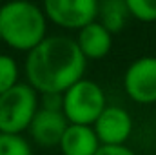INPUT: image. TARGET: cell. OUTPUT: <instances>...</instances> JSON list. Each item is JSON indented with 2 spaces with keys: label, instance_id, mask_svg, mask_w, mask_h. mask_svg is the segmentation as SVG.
<instances>
[{
  "label": "cell",
  "instance_id": "6da1fadb",
  "mask_svg": "<svg viewBox=\"0 0 156 155\" xmlns=\"http://www.w3.org/2000/svg\"><path fill=\"white\" fill-rule=\"evenodd\" d=\"M85 70L87 59L67 35H47L27 53L24 64L27 82L38 93H64L85 75Z\"/></svg>",
  "mask_w": 156,
  "mask_h": 155
},
{
  "label": "cell",
  "instance_id": "7a4b0ae2",
  "mask_svg": "<svg viewBox=\"0 0 156 155\" xmlns=\"http://www.w3.org/2000/svg\"><path fill=\"white\" fill-rule=\"evenodd\" d=\"M47 17L37 2L7 0L0 6L2 44L15 51L29 53L47 37Z\"/></svg>",
  "mask_w": 156,
  "mask_h": 155
},
{
  "label": "cell",
  "instance_id": "3957f363",
  "mask_svg": "<svg viewBox=\"0 0 156 155\" xmlns=\"http://www.w3.org/2000/svg\"><path fill=\"white\" fill-rule=\"evenodd\" d=\"M40 108V93L26 80L0 93V131H27L35 113Z\"/></svg>",
  "mask_w": 156,
  "mask_h": 155
},
{
  "label": "cell",
  "instance_id": "277c9868",
  "mask_svg": "<svg viewBox=\"0 0 156 155\" xmlns=\"http://www.w3.org/2000/svg\"><path fill=\"white\" fill-rule=\"evenodd\" d=\"M107 97L102 86L91 78L82 77L62 93V112L73 124H94L104 108Z\"/></svg>",
  "mask_w": 156,
  "mask_h": 155
},
{
  "label": "cell",
  "instance_id": "5b68a950",
  "mask_svg": "<svg viewBox=\"0 0 156 155\" xmlns=\"http://www.w3.org/2000/svg\"><path fill=\"white\" fill-rule=\"evenodd\" d=\"M100 0H42V9L51 24L66 31H78L98 18Z\"/></svg>",
  "mask_w": 156,
  "mask_h": 155
},
{
  "label": "cell",
  "instance_id": "8992f818",
  "mask_svg": "<svg viewBox=\"0 0 156 155\" xmlns=\"http://www.w3.org/2000/svg\"><path fill=\"white\" fill-rule=\"evenodd\" d=\"M123 89L136 104L156 102V57H140L123 73Z\"/></svg>",
  "mask_w": 156,
  "mask_h": 155
},
{
  "label": "cell",
  "instance_id": "52a82bcc",
  "mask_svg": "<svg viewBox=\"0 0 156 155\" xmlns=\"http://www.w3.org/2000/svg\"><path fill=\"white\" fill-rule=\"evenodd\" d=\"M93 128L102 144H125L133 133V117L122 106L107 104Z\"/></svg>",
  "mask_w": 156,
  "mask_h": 155
},
{
  "label": "cell",
  "instance_id": "ba28073f",
  "mask_svg": "<svg viewBox=\"0 0 156 155\" xmlns=\"http://www.w3.org/2000/svg\"><path fill=\"white\" fill-rule=\"evenodd\" d=\"M67 124H69V120L62 110H47V108L40 106L27 128V131L35 144L49 150V148H56L60 144V139H62Z\"/></svg>",
  "mask_w": 156,
  "mask_h": 155
},
{
  "label": "cell",
  "instance_id": "9c48e42d",
  "mask_svg": "<svg viewBox=\"0 0 156 155\" xmlns=\"http://www.w3.org/2000/svg\"><path fill=\"white\" fill-rule=\"evenodd\" d=\"M75 40L87 60H100L107 57L113 47V33L98 20H93L78 29Z\"/></svg>",
  "mask_w": 156,
  "mask_h": 155
},
{
  "label": "cell",
  "instance_id": "30bf717a",
  "mask_svg": "<svg viewBox=\"0 0 156 155\" xmlns=\"http://www.w3.org/2000/svg\"><path fill=\"white\" fill-rule=\"evenodd\" d=\"M100 146L102 142L91 124H73V122L67 124L58 144L62 155H94Z\"/></svg>",
  "mask_w": 156,
  "mask_h": 155
},
{
  "label": "cell",
  "instance_id": "8fae6325",
  "mask_svg": "<svg viewBox=\"0 0 156 155\" xmlns=\"http://www.w3.org/2000/svg\"><path fill=\"white\" fill-rule=\"evenodd\" d=\"M129 18H131V13L125 0H100L96 20L102 22L113 35L123 31Z\"/></svg>",
  "mask_w": 156,
  "mask_h": 155
},
{
  "label": "cell",
  "instance_id": "7c38bea8",
  "mask_svg": "<svg viewBox=\"0 0 156 155\" xmlns=\"http://www.w3.org/2000/svg\"><path fill=\"white\" fill-rule=\"evenodd\" d=\"M0 155H33V148L22 133L0 131Z\"/></svg>",
  "mask_w": 156,
  "mask_h": 155
},
{
  "label": "cell",
  "instance_id": "4fadbf2b",
  "mask_svg": "<svg viewBox=\"0 0 156 155\" xmlns=\"http://www.w3.org/2000/svg\"><path fill=\"white\" fill-rule=\"evenodd\" d=\"M18 82H20V68L16 60L7 53H0V93H4L5 89L13 88Z\"/></svg>",
  "mask_w": 156,
  "mask_h": 155
},
{
  "label": "cell",
  "instance_id": "5bb4252c",
  "mask_svg": "<svg viewBox=\"0 0 156 155\" xmlns=\"http://www.w3.org/2000/svg\"><path fill=\"white\" fill-rule=\"evenodd\" d=\"M131 18L138 22H156V0H125Z\"/></svg>",
  "mask_w": 156,
  "mask_h": 155
},
{
  "label": "cell",
  "instance_id": "9a60e30c",
  "mask_svg": "<svg viewBox=\"0 0 156 155\" xmlns=\"http://www.w3.org/2000/svg\"><path fill=\"white\" fill-rule=\"evenodd\" d=\"M94 155H136L127 144H102Z\"/></svg>",
  "mask_w": 156,
  "mask_h": 155
},
{
  "label": "cell",
  "instance_id": "2e32d148",
  "mask_svg": "<svg viewBox=\"0 0 156 155\" xmlns=\"http://www.w3.org/2000/svg\"><path fill=\"white\" fill-rule=\"evenodd\" d=\"M40 106L47 110H62V93H40Z\"/></svg>",
  "mask_w": 156,
  "mask_h": 155
},
{
  "label": "cell",
  "instance_id": "e0dca14e",
  "mask_svg": "<svg viewBox=\"0 0 156 155\" xmlns=\"http://www.w3.org/2000/svg\"><path fill=\"white\" fill-rule=\"evenodd\" d=\"M0 44H2V37H0Z\"/></svg>",
  "mask_w": 156,
  "mask_h": 155
}]
</instances>
